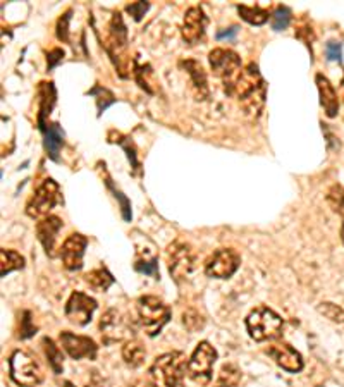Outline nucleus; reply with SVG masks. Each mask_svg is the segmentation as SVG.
<instances>
[{
  "instance_id": "obj_1",
  "label": "nucleus",
  "mask_w": 344,
  "mask_h": 387,
  "mask_svg": "<svg viewBox=\"0 0 344 387\" xmlns=\"http://www.w3.org/2000/svg\"><path fill=\"white\" fill-rule=\"evenodd\" d=\"M227 95L234 97L248 114H258L265 102V81L257 64L250 62L243 67L236 78L224 83Z\"/></svg>"
},
{
  "instance_id": "obj_2",
  "label": "nucleus",
  "mask_w": 344,
  "mask_h": 387,
  "mask_svg": "<svg viewBox=\"0 0 344 387\" xmlns=\"http://www.w3.org/2000/svg\"><path fill=\"white\" fill-rule=\"evenodd\" d=\"M188 370L185 353L171 351L157 356L150 367V379L155 387H182Z\"/></svg>"
},
{
  "instance_id": "obj_3",
  "label": "nucleus",
  "mask_w": 344,
  "mask_h": 387,
  "mask_svg": "<svg viewBox=\"0 0 344 387\" xmlns=\"http://www.w3.org/2000/svg\"><path fill=\"white\" fill-rule=\"evenodd\" d=\"M282 327V318L268 307H258L246 317V329H248L250 337L257 343L279 337Z\"/></svg>"
},
{
  "instance_id": "obj_4",
  "label": "nucleus",
  "mask_w": 344,
  "mask_h": 387,
  "mask_svg": "<svg viewBox=\"0 0 344 387\" xmlns=\"http://www.w3.org/2000/svg\"><path fill=\"white\" fill-rule=\"evenodd\" d=\"M136 308L140 324L150 337H155L171 321V308L157 296H141Z\"/></svg>"
},
{
  "instance_id": "obj_5",
  "label": "nucleus",
  "mask_w": 344,
  "mask_h": 387,
  "mask_svg": "<svg viewBox=\"0 0 344 387\" xmlns=\"http://www.w3.org/2000/svg\"><path fill=\"white\" fill-rule=\"evenodd\" d=\"M106 48L114 66L117 67L119 74L126 78V67H128V55H126V52H128V31H126L124 21H122L119 13L112 16L110 24H108V38Z\"/></svg>"
},
{
  "instance_id": "obj_6",
  "label": "nucleus",
  "mask_w": 344,
  "mask_h": 387,
  "mask_svg": "<svg viewBox=\"0 0 344 387\" xmlns=\"http://www.w3.org/2000/svg\"><path fill=\"white\" fill-rule=\"evenodd\" d=\"M10 379L21 387H36L43 381L38 362L26 351H14L9 358Z\"/></svg>"
},
{
  "instance_id": "obj_7",
  "label": "nucleus",
  "mask_w": 344,
  "mask_h": 387,
  "mask_svg": "<svg viewBox=\"0 0 344 387\" xmlns=\"http://www.w3.org/2000/svg\"><path fill=\"white\" fill-rule=\"evenodd\" d=\"M62 193L59 184L54 181V179H45V181L40 184L35 190L33 197L29 198V202L26 204V213L29 217H42L47 216L55 205L62 204Z\"/></svg>"
},
{
  "instance_id": "obj_8",
  "label": "nucleus",
  "mask_w": 344,
  "mask_h": 387,
  "mask_svg": "<svg viewBox=\"0 0 344 387\" xmlns=\"http://www.w3.org/2000/svg\"><path fill=\"white\" fill-rule=\"evenodd\" d=\"M217 360V351L210 343L201 341L194 348L192 358L188 360V375L200 386H207L212 381V367Z\"/></svg>"
},
{
  "instance_id": "obj_9",
  "label": "nucleus",
  "mask_w": 344,
  "mask_h": 387,
  "mask_svg": "<svg viewBox=\"0 0 344 387\" xmlns=\"http://www.w3.org/2000/svg\"><path fill=\"white\" fill-rule=\"evenodd\" d=\"M100 332L106 344L115 343V341L133 339V324L124 314L115 308H110L100 318Z\"/></svg>"
},
{
  "instance_id": "obj_10",
  "label": "nucleus",
  "mask_w": 344,
  "mask_h": 387,
  "mask_svg": "<svg viewBox=\"0 0 344 387\" xmlns=\"http://www.w3.org/2000/svg\"><path fill=\"white\" fill-rule=\"evenodd\" d=\"M167 264H169V272L175 281H182L189 277L196 267V255L193 248L182 241L172 243L167 250Z\"/></svg>"
},
{
  "instance_id": "obj_11",
  "label": "nucleus",
  "mask_w": 344,
  "mask_h": 387,
  "mask_svg": "<svg viewBox=\"0 0 344 387\" xmlns=\"http://www.w3.org/2000/svg\"><path fill=\"white\" fill-rule=\"evenodd\" d=\"M241 264L238 251L231 250V248H220L214 251L205 262V274L208 277H215V279H229L236 274Z\"/></svg>"
},
{
  "instance_id": "obj_12",
  "label": "nucleus",
  "mask_w": 344,
  "mask_h": 387,
  "mask_svg": "<svg viewBox=\"0 0 344 387\" xmlns=\"http://www.w3.org/2000/svg\"><path fill=\"white\" fill-rule=\"evenodd\" d=\"M208 61H210L212 71H214L215 76L220 78L224 83L236 78L239 71L243 69L241 57L236 52L227 50V48H214L210 55H208Z\"/></svg>"
},
{
  "instance_id": "obj_13",
  "label": "nucleus",
  "mask_w": 344,
  "mask_h": 387,
  "mask_svg": "<svg viewBox=\"0 0 344 387\" xmlns=\"http://www.w3.org/2000/svg\"><path fill=\"white\" fill-rule=\"evenodd\" d=\"M96 302L93 298H89L88 295L85 293H73L71 298L67 300L66 303V318L74 325L85 327L86 324H89L93 317V311L96 310Z\"/></svg>"
},
{
  "instance_id": "obj_14",
  "label": "nucleus",
  "mask_w": 344,
  "mask_h": 387,
  "mask_svg": "<svg viewBox=\"0 0 344 387\" xmlns=\"http://www.w3.org/2000/svg\"><path fill=\"white\" fill-rule=\"evenodd\" d=\"M61 344L73 360H95L96 353H99L95 341L86 336H76L69 330L61 332Z\"/></svg>"
},
{
  "instance_id": "obj_15",
  "label": "nucleus",
  "mask_w": 344,
  "mask_h": 387,
  "mask_svg": "<svg viewBox=\"0 0 344 387\" xmlns=\"http://www.w3.org/2000/svg\"><path fill=\"white\" fill-rule=\"evenodd\" d=\"M205 26H207V16H205L203 9L198 6L189 7L185 14V21H182V40L188 45H196L203 38Z\"/></svg>"
},
{
  "instance_id": "obj_16",
  "label": "nucleus",
  "mask_w": 344,
  "mask_h": 387,
  "mask_svg": "<svg viewBox=\"0 0 344 387\" xmlns=\"http://www.w3.org/2000/svg\"><path fill=\"white\" fill-rule=\"evenodd\" d=\"M86 245H88V239L83 234H78V232H74L66 239L61 248V258L67 270H80L83 267Z\"/></svg>"
},
{
  "instance_id": "obj_17",
  "label": "nucleus",
  "mask_w": 344,
  "mask_h": 387,
  "mask_svg": "<svg viewBox=\"0 0 344 387\" xmlns=\"http://www.w3.org/2000/svg\"><path fill=\"white\" fill-rule=\"evenodd\" d=\"M268 356L274 358V362L279 367H282L284 370L291 372V374H298L303 370V358L300 353L296 351L291 344L287 343H275L272 346L265 349Z\"/></svg>"
},
{
  "instance_id": "obj_18",
  "label": "nucleus",
  "mask_w": 344,
  "mask_h": 387,
  "mask_svg": "<svg viewBox=\"0 0 344 387\" xmlns=\"http://www.w3.org/2000/svg\"><path fill=\"white\" fill-rule=\"evenodd\" d=\"M62 229V220L57 216H47L36 224V234H38L40 243L45 248V253L50 258L55 257V243L57 236Z\"/></svg>"
},
{
  "instance_id": "obj_19",
  "label": "nucleus",
  "mask_w": 344,
  "mask_h": 387,
  "mask_svg": "<svg viewBox=\"0 0 344 387\" xmlns=\"http://www.w3.org/2000/svg\"><path fill=\"white\" fill-rule=\"evenodd\" d=\"M181 66L185 67L188 76L192 78L193 92L196 95V100H207L208 95H210V90H208L207 74H205L201 64L198 61H193V59H188V61H182Z\"/></svg>"
},
{
  "instance_id": "obj_20",
  "label": "nucleus",
  "mask_w": 344,
  "mask_h": 387,
  "mask_svg": "<svg viewBox=\"0 0 344 387\" xmlns=\"http://www.w3.org/2000/svg\"><path fill=\"white\" fill-rule=\"evenodd\" d=\"M315 81L320 93V104H322L325 114H327V118H336L339 112V99L334 86L331 85V81H329L324 74H317Z\"/></svg>"
},
{
  "instance_id": "obj_21",
  "label": "nucleus",
  "mask_w": 344,
  "mask_h": 387,
  "mask_svg": "<svg viewBox=\"0 0 344 387\" xmlns=\"http://www.w3.org/2000/svg\"><path fill=\"white\" fill-rule=\"evenodd\" d=\"M42 133L45 134L43 145L45 150H47V155L52 160H59V152H61L62 145H64V131H62V127L57 122H52L45 127Z\"/></svg>"
},
{
  "instance_id": "obj_22",
  "label": "nucleus",
  "mask_w": 344,
  "mask_h": 387,
  "mask_svg": "<svg viewBox=\"0 0 344 387\" xmlns=\"http://www.w3.org/2000/svg\"><path fill=\"white\" fill-rule=\"evenodd\" d=\"M38 95H40V112H38V126L40 129H45V127L48 126L47 122H45V118L47 115H50L52 107H54L55 104V88L52 83H40V90H38Z\"/></svg>"
},
{
  "instance_id": "obj_23",
  "label": "nucleus",
  "mask_w": 344,
  "mask_h": 387,
  "mask_svg": "<svg viewBox=\"0 0 344 387\" xmlns=\"http://www.w3.org/2000/svg\"><path fill=\"white\" fill-rule=\"evenodd\" d=\"M145 356H147V351H145V346L141 344V341L134 339V337L126 341L124 348H122V358H124L126 365H129L131 368H138L140 365H143Z\"/></svg>"
},
{
  "instance_id": "obj_24",
  "label": "nucleus",
  "mask_w": 344,
  "mask_h": 387,
  "mask_svg": "<svg viewBox=\"0 0 344 387\" xmlns=\"http://www.w3.org/2000/svg\"><path fill=\"white\" fill-rule=\"evenodd\" d=\"M24 267V258L14 250H0V276L6 277L13 270H20Z\"/></svg>"
},
{
  "instance_id": "obj_25",
  "label": "nucleus",
  "mask_w": 344,
  "mask_h": 387,
  "mask_svg": "<svg viewBox=\"0 0 344 387\" xmlns=\"http://www.w3.org/2000/svg\"><path fill=\"white\" fill-rule=\"evenodd\" d=\"M43 349H45V355H47V362L52 370H54L57 375L62 374V370H64V355H62V351L59 349L57 344H55L52 339H48V337H45Z\"/></svg>"
},
{
  "instance_id": "obj_26",
  "label": "nucleus",
  "mask_w": 344,
  "mask_h": 387,
  "mask_svg": "<svg viewBox=\"0 0 344 387\" xmlns=\"http://www.w3.org/2000/svg\"><path fill=\"white\" fill-rule=\"evenodd\" d=\"M85 281L89 284V288L96 291H107L114 284V277L107 269H95L85 276Z\"/></svg>"
},
{
  "instance_id": "obj_27",
  "label": "nucleus",
  "mask_w": 344,
  "mask_h": 387,
  "mask_svg": "<svg viewBox=\"0 0 344 387\" xmlns=\"http://www.w3.org/2000/svg\"><path fill=\"white\" fill-rule=\"evenodd\" d=\"M241 382V370L233 363H226L219 372L215 387H239Z\"/></svg>"
},
{
  "instance_id": "obj_28",
  "label": "nucleus",
  "mask_w": 344,
  "mask_h": 387,
  "mask_svg": "<svg viewBox=\"0 0 344 387\" xmlns=\"http://www.w3.org/2000/svg\"><path fill=\"white\" fill-rule=\"evenodd\" d=\"M238 13L239 16L243 17L246 22H250V24H255V26H260L264 24V22L268 21V10L261 9V7H250V6H238Z\"/></svg>"
},
{
  "instance_id": "obj_29",
  "label": "nucleus",
  "mask_w": 344,
  "mask_h": 387,
  "mask_svg": "<svg viewBox=\"0 0 344 387\" xmlns=\"http://www.w3.org/2000/svg\"><path fill=\"white\" fill-rule=\"evenodd\" d=\"M108 141L112 143H119V145L124 148V152L128 153V159L131 165H133L134 171H140V164H138V155H136V146H134V143L129 140V138L122 136L121 133H115V131H112L110 134H108Z\"/></svg>"
},
{
  "instance_id": "obj_30",
  "label": "nucleus",
  "mask_w": 344,
  "mask_h": 387,
  "mask_svg": "<svg viewBox=\"0 0 344 387\" xmlns=\"http://www.w3.org/2000/svg\"><path fill=\"white\" fill-rule=\"evenodd\" d=\"M134 270L145 274V276H152L155 279H159V260H157L155 255H150V257L138 255L136 262H134Z\"/></svg>"
},
{
  "instance_id": "obj_31",
  "label": "nucleus",
  "mask_w": 344,
  "mask_h": 387,
  "mask_svg": "<svg viewBox=\"0 0 344 387\" xmlns=\"http://www.w3.org/2000/svg\"><path fill=\"white\" fill-rule=\"evenodd\" d=\"M88 95L95 97V99H96V108H99V115H102V112L107 111L108 105L115 104L114 93H112L110 90L103 88V86H100V85H96L95 88L89 90Z\"/></svg>"
},
{
  "instance_id": "obj_32",
  "label": "nucleus",
  "mask_w": 344,
  "mask_h": 387,
  "mask_svg": "<svg viewBox=\"0 0 344 387\" xmlns=\"http://www.w3.org/2000/svg\"><path fill=\"white\" fill-rule=\"evenodd\" d=\"M327 204L339 216H344V188L341 184H334L327 191Z\"/></svg>"
},
{
  "instance_id": "obj_33",
  "label": "nucleus",
  "mask_w": 344,
  "mask_h": 387,
  "mask_svg": "<svg viewBox=\"0 0 344 387\" xmlns=\"http://www.w3.org/2000/svg\"><path fill=\"white\" fill-rule=\"evenodd\" d=\"M271 21H272V29H274V31H282V29H286L287 26H289L291 10L287 9V7L279 6L278 9L272 13Z\"/></svg>"
},
{
  "instance_id": "obj_34",
  "label": "nucleus",
  "mask_w": 344,
  "mask_h": 387,
  "mask_svg": "<svg viewBox=\"0 0 344 387\" xmlns=\"http://www.w3.org/2000/svg\"><path fill=\"white\" fill-rule=\"evenodd\" d=\"M182 325L189 330V332H196V330L203 329L205 321L196 310H186L182 314Z\"/></svg>"
},
{
  "instance_id": "obj_35",
  "label": "nucleus",
  "mask_w": 344,
  "mask_h": 387,
  "mask_svg": "<svg viewBox=\"0 0 344 387\" xmlns=\"http://www.w3.org/2000/svg\"><path fill=\"white\" fill-rule=\"evenodd\" d=\"M319 311L327 318H331L332 322H339V324L344 322V310L341 307L334 305V303H320Z\"/></svg>"
},
{
  "instance_id": "obj_36",
  "label": "nucleus",
  "mask_w": 344,
  "mask_h": 387,
  "mask_svg": "<svg viewBox=\"0 0 344 387\" xmlns=\"http://www.w3.org/2000/svg\"><path fill=\"white\" fill-rule=\"evenodd\" d=\"M36 334V327L31 324V311L26 310L22 314L21 318V330H20V337L21 339H28V337L35 336Z\"/></svg>"
},
{
  "instance_id": "obj_37",
  "label": "nucleus",
  "mask_w": 344,
  "mask_h": 387,
  "mask_svg": "<svg viewBox=\"0 0 344 387\" xmlns=\"http://www.w3.org/2000/svg\"><path fill=\"white\" fill-rule=\"evenodd\" d=\"M71 10H67L66 14H62L57 21V38L61 41H69V21H71Z\"/></svg>"
},
{
  "instance_id": "obj_38",
  "label": "nucleus",
  "mask_w": 344,
  "mask_h": 387,
  "mask_svg": "<svg viewBox=\"0 0 344 387\" xmlns=\"http://www.w3.org/2000/svg\"><path fill=\"white\" fill-rule=\"evenodd\" d=\"M148 7H150V3L140 0V2L128 3V6H126V10H128L131 16H133L134 21H141V17L145 16V13L148 10Z\"/></svg>"
},
{
  "instance_id": "obj_39",
  "label": "nucleus",
  "mask_w": 344,
  "mask_h": 387,
  "mask_svg": "<svg viewBox=\"0 0 344 387\" xmlns=\"http://www.w3.org/2000/svg\"><path fill=\"white\" fill-rule=\"evenodd\" d=\"M107 186L110 188L112 191H114V197L117 198L119 202H121V212H122V217H124V220H131V205H129V202H128V198L126 197H122V193L121 191H117V190H114V186H112V183H110V179H107Z\"/></svg>"
},
{
  "instance_id": "obj_40",
  "label": "nucleus",
  "mask_w": 344,
  "mask_h": 387,
  "mask_svg": "<svg viewBox=\"0 0 344 387\" xmlns=\"http://www.w3.org/2000/svg\"><path fill=\"white\" fill-rule=\"evenodd\" d=\"M325 55L329 61H341V43L338 41H329L325 45Z\"/></svg>"
},
{
  "instance_id": "obj_41",
  "label": "nucleus",
  "mask_w": 344,
  "mask_h": 387,
  "mask_svg": "<svg viewBox=\"0 0 344 387\" xmlns=\"http://www.w3.org/2000/svg\"><path fill=\"white\" fill-rule=\"evenodd\" d=\"M62 59H64V50H62V48H54L52 52H48V57H47L48 69H54V67L57 66Z\"/></svg>"
},
{
  "instance_id": "obj_42",
  "label": "nucleus",
  "mask_w": 344,
  "mask_h": 387,
  "mask_svg": "<svg viewBox=\"0 0 344 387\" xmlns=\"http://www.w3.org/2000/svg\"><path fill=\"white\" fill-rule=\"evenodd\" d=\"M238 26H231V28H226V29H220L219 33H217V40H233L234 36L238 35Z\"/></svg>"
},
{
  "instance_id": "obj_43",
  "label": "nucleus",
  "mask_w": 344,
  "mask_h": 387,
  "mask_svg": "<svg viewBox=\"0 0 344 387\" xmlns=\"http://www.w3.org/2000/svg\"><path fill=\"white\" fill-rule=\"evenodd\" d=\"M341 238H343V243H344V224H343V229H341Z\"/></svg>"
},
{
  "instance_id": "obj_44",
  "label": "nucleus",
  "mask_w": 344,
  "mask_h": 387,
  "mask_svg": "<svg viewBox=\"0 0 344 387\" xmlns=\"http://www.w3.org/2000/svg\"><path fill=\"white\" fill-rule=\"evenodd\" d=\"M66 387H73V384H71V382H66Z\"/></svg>"
},
{
  "instance_id": "obj_45",
  "label": "nucleus",
  "mask_w": 344,
  "mask_h": 387,
  "mask_svg": "<svg viewBox=\"0 0 344 387\" xmlns=\"http://www.w3.org/2000/svg\"><path fill=\"white\" fill-rule=\"evenodd\" d=\"M86 387H93V386H86Z\"/></svg>"
}]
</instances>
